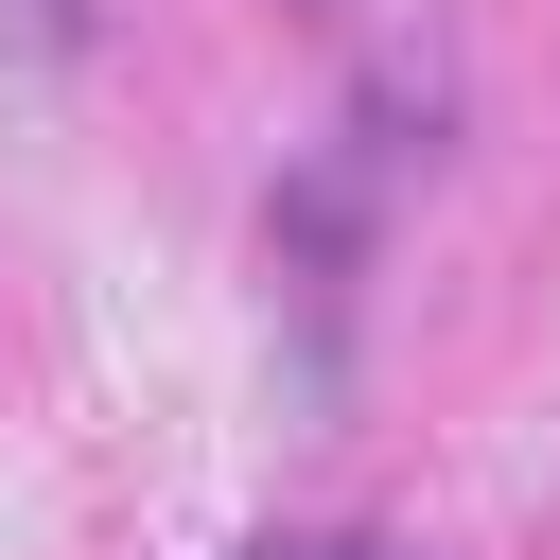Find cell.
<instances>
[{
    "label": "cell",
    "mask_w": 560,
    "mask_h": 560,
    "mask_svg": "<svg viewBox=\"0 0 560 560\" xmlns=\"http://www.w3.org/2000/svg\"><path fill=\"white\" fill-rule=\"evenodd\" d=\"M245 560H402V542H368V525H262Z\"/></svg>",
    "instance_id": "1"
},
{
    "label": "cell",
    "mask_w": 560,
    "mask_h": 560,
    "mask_svg": "<svg viewBox=\"0 0 560 560\" xmlns=\"http://www.w3.org/2000/svg\"><path fill=\"white\" fill-rule=\"evenodd\" d=\"M18 18V52H88V0H0Z\"/></svg>",
    "instance_id": "2"
}]
</instances>
